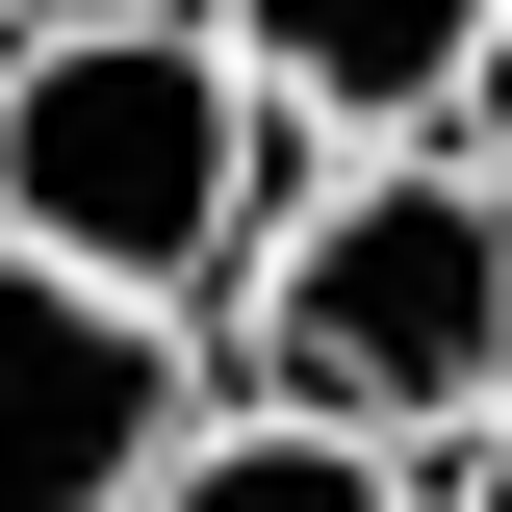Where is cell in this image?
Masks as SVG:
<instances>
[{"label":"cell","instance_id":"cell-5","mask_svg":"<svg viewBox=\"0 0 512 512\" xmlns=\"http://www.w3.org/2000/svg\"><path fill=\"white\" fill-rule=\"evenodd\" d=\"M154 512H436L384 436H333V410H231V436L154 461Z\"/></svg>","mask_w":512,"mask_h":512},{"label":"cell","instance_id":"cell-3","mask_svg":"<svg viewBox=\"0 0 512 512\" xmlns=\"http://www.w3.org/2000/svg\"><path fill=\"white\" fill-rule=\"evenodd\" d=\"M180 436H205V333L0 231V512H154Z\"/></svg>","mask_w":512,"mask_h":512},{"label":"cell","instance_id":"cell-6","mask_svg":"<svg viewBox=\"0 0 512 512\" xmlns=\"http://www.w3.org/2000/svg\"><path fill=\"white\" fill-rule=\"evenodd\" d=\"M436 512H512V359H487V410L436 436Z\"/></svg>","mask_w":512,"mask_h":512},{"label":"cell","instance_id":"cell-7","mask_svg":"<svg viewBox=\"0 0 512 512\" xmlns=\"http://www.w3.org/2000/svg\"><path fill=\"white\" fill-rule=\"evenodd\" d=\"M436 128H461V154L512 180V0H487V52H461V103H436Z\"/></svg>","mask_w":512,"mask_h":512},{"label":"cell","instance_id":"cell-2","mask_svg":"<svg viewBox=\"0 0 512 512\" xmlns=\"http://www.w3.org/2000/svg\"><path fill=\"white\" fill-rule=\"evenodd\" d=\"M487 359H512V180L461 128L436 154H333V180L231 256V384L256 410H333V436L436 461L461 410H487Z\"/></svg>","mask_w":512,"mask_h":512},{"label":"cell","instance_id":"cell-4","mask_svg":"<svg viewBox=\"0 0 512 512\" xmlns=\"http://www.w3.org/2000/svg\"><path fill=\"white\" fill-rule=\"evenodd\" d=\"M231 52L282 77L308 128H436L461 52H487V0H231Z\"/></svg>","mask_w":512,"mask_h":512},{"label":"cell","instance_id":"cell-8","mask_svg":"<svg viewBox=\"0 0 512 512\" xmlns=\"http://www.w3.org/2000/svg\"><path fill=\"white\" fill-rule=\"evenodd\" d=\"M26 26H103V0H26Z\"/></svg>","mask_w":512,"mask_h":512},{"label":"cell","instance_id":"cell-1","mask_svg":"<svg viewBox=\"0 0 512 512\" xmlns=\"http://www.w3.org/2000/svg\"><path fill=\"white\" fill-rule=\"evenodd\" d=\"M333 180V128L282 103V77L231 52V26H180V0H103V26H26L0 52V231L77 256V282H231L282 205Z\"/></svg>","mask_w":512,"mask_h":512},{"label":"cell","instance_id":"cell-9","mask_svg":"<svg viewBox=\"0 0 512 512\" xmlns=\"http://www.w3.org/2000/svg\"><path fill=\"white\" fill-rule=\"evenodd\" d=\"M0 26H26V0H0Z\"/></svg>","mask_w":512,"mask_h":512}]
</instances>
